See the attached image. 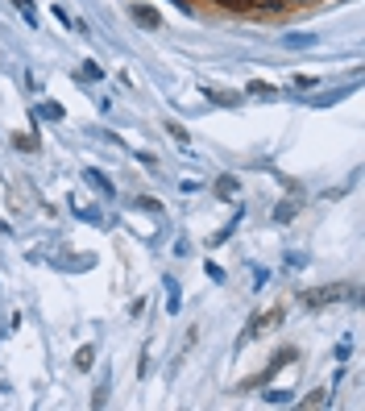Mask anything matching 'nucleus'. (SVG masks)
<instances>
[{"label": "nucleus", "instance_id": "1", "mask_svg": "<svg viewBox=\"0 0 365 411\" xmlns=\"http://www.w3.org/2000/svg\"><path fill=\"white\" fill-rule=\"evenodd\" d=\"M341 295H345V287H316V291L303 295V304L308 308H324V304H337Z\"/></svg>", "mask_w": 365, "mask_h": 411}, {"label": "nucleus", "instance_id": "2", "mask_svg": "<svg viewBox=\"0 0 365 411\" xmlns=\"http://www.w3.org/2000/svg\"><path fill=\"white\" fill-rule=\"evenodd\" d=\"M133 21H141L145 29H162V17H158V8H150V4H133Z\"/></svg>", "mask_w": 365, "mask_h": 411}, {"label": "nucleus", "instance_id": "3", "mask_svg": "<svg viewBox=\"0 0 365 411\" xmlns=\"http://www.w3.org/2000/svg\"><path fill=\"white\" fill-rule=\"evenodd\" d=\"M245 96H253V100H278V87H274V83H262V79H253V83L245 87Z\"/></svg>", "mask_w": 365, "mask_h": 411}, {"label": "nucleus", "instance_id": "4", "mask_svg": "<svg viewBox=\"0 0 365 411\" xmlns=\"http://www.w3.org/2000/svg\"><path fill=\"white\" fill-rule=\"evenodd\" d=\"M299 204H303V195H295V200H287V204H278V212H274V220H278V225H287V220H291V216L299 212Z\"/></svg>", "mask_w": 365, "mask_h": 411}, {"label": "nucleus", "instance_id": "5", "mask_svg": "<svg viewBox=\"0 0 365 411\" xmlns=\"http://www.w3.org/2000/svg\"><path fill=\"white\" fill-rule=\"evenodd\" d=\"M33 121H62V108L58 104H37L33 108Z\"/></svg>", "mask_w": 365, "mask_h": 411}, {"label": "nucleus", "instance_id": "6", "mask_svg": "<svg viewBox=\"0 0 365 411\" xmlns=\"http://www.w3.org/2000/svg\"><path fill=\"white\" fill-rule=\"evenodd\" d=\"M91 366H96V349H91V345H83V349L75 353V370H91Z\"/></svg>", "mask_w": 365, "mask_h": 411}, {"label": "nucleus", "instance_id": "7", "mask_svg": "<svg viewBox=\"0 0 365 411\" xmlns=\"http://www.w3.org/2000/svg\"><path fill=\"white\" fill-rule=\"evenodd\" d=\"M216 191H220V200H233V191H237V179H233V175L216 179Z\"/></svg>", "mask_w": 365, "mask_h": 411}, {"label": "nucleus", "instance_id": "8", "mask_svg": "<svg viewBox=\"0 0 365 411\" xmlns=\"http://www.w3.org/2000/svg\"><path fill=\"white\" fill-rule=\"evenodd\" d=\"M12 4H17V8H21V17L37 29V8H33V0H12Z\"/></svg>", "mask_w": 365, "mask_h": 411}, {"label": "nucleus", "instance_id": "9", "mask_svg": "<svg viewBox=\"0 0 365 411\" xmlns=\"http://www.w3.org/2000/svg\"><path fill=\"white\" fill-rule=\"evenodd\" d=\"M87 183H91V187H100L104 195H112V183H108V179H104L100 170H87Z\"/></svg>", "mask_w": 365, "mask_h": 411}, {"label": "nucleus", "instance_id": "10", "mask_svg": "<svg viewBox=\"0 0 365 411\" xmlns=\"http://www.w3.org/2000/svg\"><path fill=\"white\" fill-rule=\"evenodd\" d=\"M220 8H237V12H245V8H253V0H216Z\"/></svg>", "mask_w": 365, "mask_h": 411}]
</instances>
